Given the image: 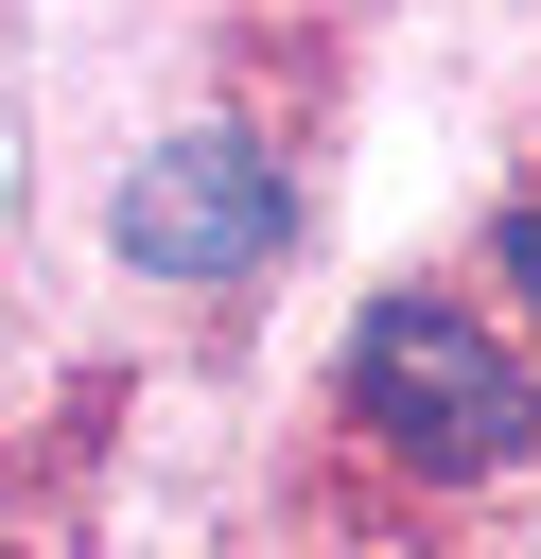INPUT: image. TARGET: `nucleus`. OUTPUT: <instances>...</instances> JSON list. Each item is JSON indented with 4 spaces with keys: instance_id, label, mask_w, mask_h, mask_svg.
I'll list each match as a JSON object with an SVG mask.
<instances>
[{
    "instance_id": "f257e3e1",
    "label": "nucleus",
    "mask_w": 541,
    "mask_h": 559,
    "mask_svg": "<svg viewBox=\"0 0 541 559\" xmlns=\"http://www.w3.org/2000/svg\"><path fill=\"white\" fill-rule=\"evenodd\" d=\"M349 402H366V437H384L401 472H436V489H471V472H506V454L541 437L506 332H471L454 297H366V332H349Z\"/></svg>"
},
{
    "instance_id": "f03ea898",
    "label": "nucleus",
    "mask_w": 541,
    "mask_h": 559,
    "mask_svg": "<svg viewBox=\"0 0 541 559\" xmlns=\"http://www.w3.org/2000/svg\"><path fill=\"white\" fill-rule=\"evenodd\" d=\"M279 227H297V192H279V157H262V140H227V122L157 140V157L122 175V245H140L157 280H244Z\"/></svg>"
},
{
    "instance_id": "7ed1b4c3",
    "label": "nucleus",
    "mask_w": 541,
    "mask_h": 559,
    "mask_svg": "<svg viewBox=\"0 0 541 559\" xmlns=\"http://www.w3.org/2000/svg\"><path fill=\"white\" fill-rule=\"evenodd\" d=\"M506 280H524V297H541V210H524V227H506Z\"/></svg>"
}]
</instances>
